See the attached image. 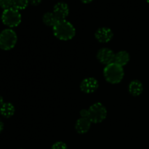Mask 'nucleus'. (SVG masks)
Instances as JSON below:
<instances>
[{
	"mask_svg": "<svg viewBox=\"0 0 149 149\" xmlns=\"http://www.w3.org/2000/svg\"><path fill=\"white\" fill-rule=\"evenodd\" d=\"M53 33L56 38L60 40H71L76 34L74 26L66 20H58L53 26Z\"/></svg>",
	"mask_w": 149,
	"mask_h": 149,
	"instance_id": "nucleus-1",
	"label": "nucleus"
},
{
	"mask_svg": "<svg viewBox=\"0 0 149 149\" xmlns=\"http://www.w3.org/2000/svg\"><path fill=\"white\" fill-rule=\"evenodd\" d=\"M103 76L108 82L113 84H118L123 79L125 71L123 67L113 62L106 65L103 70Z\"/></svg>",
	"mask_w": 149,
	"mask_h": 149,
	"instance_id": "nucleus-2",
	"label": "nucleus"
},
{
	"mask_svg": "<svg viewBox=\"0 0 149 149\" xmlns=\"http://www.w3.org/2000/svg\"><path fill=\"white\" fill-rule=\"evenodd\" d=\"M107 116L106 108L101 103H95L88 109V119L92 123L98 124L105 120Z\"/></svg>",
	"mask_w": 149,
	"mask_h": 149,
	"instance_id": "nucleus-3",
	"label": "nucleus"
},
{
	"mask_svg": "<svg viewBox=\"0 0 149 149\" xmlns=\"http://www.w3.org/2000/svg\"><path fill=\"white\" fill-rule=\"evenodd\" d=\"M17 36L15 31L11 29L3 30L0 33V48L4 50H10L15 46Z\"/></svg>",
	"mask_w": 149,
	"mask_h": 149,
	"instance_id": "nucleus-4",
	"label": "nucleus"
},
{
	"mask_svg": "<svg viewBox=\"0 0 149 149\" xmlns=\"http://www.w3.org/2000/svg\"><path fill=\"white\" fill-rule=\"evenodd\" d=\"M1 20L2 23L8 27H16L21 22V15L19 10L12 7L4 10L1 15Z\"/></svg>",
	"mask_w": 149,
	"mask_h": 149,
	"instance_id": "nucleus-5",
	"label": "nucleus"
},
{
	"mask_svg": "<svg viewBox=\"0 0 149 149\" xmlns=\"http://www.w3.org/2000/svg\"><path fill=\"white\" fill-rule=\"evenodd\" d=\"M97 58L102 64L107 65L114 62L115 53L112 49L103 47L97 51Z\"/></svg>",
	"mask_w": 149,
	"mask_h": 149,
	"instance_id": "nucleus-6",
	"label": "nucleus"
},
{
	"mask_svg": "<svg viewBox=\"0 0 149 149\" xmlns=\"http://www.w3.org/2000/svg\"><path fill=\"white\" fill-rule=\"evenodd\" d=\"M99 83L95 78L88 77L82 80L80 84V89L81 91L87 94L93 93L98 89Z\"/></svg>",
	"mask_w": 149,
	"mask_h": 149,
	"instance_id": "nucleus-7",
	"label": "nucleus"
},
{
	"mask_svg": "<svg viewBox=\"0 0 149 149\" xmlns=\"http://www.w3.org/2000/svg\"><path fill=\"white\" fill-rule=\"evenodd\" d=\"M95 37L100 43H108L113 39V33L109 28L102 27L96 31Z\"/></svg>",
	"mask_w": 149,
	"mask_h": 149,
	"instance_id": "nucleus-8",
	"label": "nucleus"
},
{
	"mask_svg": "<svg viewBox=\"0 0 149 149\" xmlns=\"http://www.w3.org/2000/svg\"><path fill=\"white\" fill-rule=\"evenodd\" d=\"M58 20H65L67 16L69 14V8L66 3L65 2H58L54 6L53 12Z\"/></svg>",
	"mask_w": 149,
	"mask_h": 149,
	"instance_id": "nucleus-9",
	"label": "nucleus"
},
{
	"mask_svg": "<svg viewBox=\"0 0 149 149\" xmlns=\"http://www.w3.org/2000/svg\"><path fill=\"white\" fill-rule=\"evenodd\" d=\"M92 122L88 118L81 117L77 120L75 125V130L79 134H85L90 130Z\"/></svg>",
	"mask_w": 149,
	"mask_h": 149,
	"instance_id": "nucleus-10",
	"label": "nucleus"
},
{
	"mask_svg": "<svg viewBox=\"0 0 149 149\" xmlns=\"http://www.w3.org/2000/svg\"><path fill=\"white\" fill-rule=\"evenodd\" d=\"M130 55L129 52H127V51H119L117 53L115 54L114 63L121 66L123 67L127 65L130 62Z\"/></svg>",
	"mask_w": 149,
	"mask_h": 149,
	"instance_id": "nucleus-11",
	"label": "nucleus"
},
{
	"mask_svg": "<svg viewBox=\"0 0 149 149\" xmlns=\"http://www.w3.org/2000/svg\"><path fill=\"white\" fill-rule=\"evenodd\" d=\"M128 90L132 95L138 96L143 93V86L139 80H133L130 83Z\"/></svg>",
	"mask_w": 149,
	"mask_h": 149,
	"instance_id": "nucleus-12",
	"label": "nucleus"
},
{
	"mask_svg": "<svg viewBox=\"0 0 149 149\" xmlns=\"http://www.w3.org/2000/svg\"><path fill=\"white\" fill-rule=\"evenodd\" d=\"M15 107L11 103H4L0 108V113L5 118H10L15 113Z\"/></svg>",
	"mask_w": 149,
	"mask_h": 149,
	"instance_id": "nucleus-13",
	"label": "nucleus"
},
{
	"mask_svg": "<svg viewBox=\"0 0 149 149\" xmlns=\"http://www.w3.org/2000/svg\"><path fill=\"white\" fill-rule=\"evenodd\" d=\"M42 20H43V23L46 26H52V28L58 21V18L55 15V14L53 13H51V12L45 13L43 17H42Z\"/></svg>",
	"mask_w": 149,
	"mask_h": 149,
	"instance_id": "nucleus-14",
	"label": "nucleus"
},
{
	"mask_svg": "<svg viewBox=\"0 0 149 149\" xmlns=\"http://www.w3.org/2000/svg\"><path fill=\"white\" fill-rule=\"evenodd\" d=\"M29 0H13V7L17 10H24L29 4Z\"/></svg>",
	"mask_w": 149,
	"mask_h": 149,
	"instance_id": "nucleus-15",
	"label": "nucleus"
},
{
	"mask_svg": "<svg viewBox=\"0 0 149 149\" xmlns=\"http://www.w3.org/2000/svg\"><path fill=\"white\" fill-rule=\"evenodd\" d=\"M0 7L4 10L13 7V0H0Z\"/></svg>",
	"mask_w": 149,
	"mask_h": 149,
	"instance_id": "nucleus-16",
	"label": "nucleus"
},
{
	"mask_svg": "<svg viewBox=\"0 0 149 149\" xmlns=\"http://www.w3.org/2000/svg\"><path fill=\"white\" fill-rule=\"evenodd\" d=\"M51 149H68L66 144L63 142H61V141H58V142L55 143L52 145Z\"/></svg>",
	"mask_w": 149,
	"mask_h": 149,
	"instance_id": "nucleus-17",
	"label": "nucleus"
},
{
	"mask_svg": "<svg viewBox=\"0 0 149 149\" xmlns=\"http://www.w3.org/2000/svg\"><path fill=\"white\" fill-rule=\"evenodd\" d=\"M80 115H81V117L88 118V109H87V110H86V109H82V110L80 111Z\"/></svg>",
	"mask_w": 149,
	"mask_h": 149,
	"instance_id": "nucleus-18",
	"label": "nucleus"
},
{
	"mask_svg": "<svg viewBox=\"0 0 149 149\" xmlns=\"http://www.w3.org/2000/svg\"><path fill=\"white\" fill-rule=\"evenodd\" d=\"M29 1L32 4V5L36 6L42 2V0H29Z\"/></svg>",
	"mask_w": 149,
	"mask_h": 149,
	"instance_id": "nucleus-19",
	"label": "nucleus"
},
{
	"mask_svg": "<svg viewBox=\"0 0 149 149\" xmlns=\"http://www.w3.org/2000/svg\"><path fill=\"white\" fill-rule=\"evenodd\" d=\"M3 129H4V124H3V122L0 120V133L2 132Z\"/></svg>",
	"mask_w": 149,
	"mask_h": 149,
	"instance_id": "nucleus-20",
	"label": "nucleus"
},
{
	"mask_svg": "<svg viewBox=\"0 0 149 149\" xmlns=\"http://www.w3.org/2000/svg\"><path fill=\"white\" fill-rule=\"evenodd\" d=\"M81 1H82L83 3H84V4H89V3L93 1V0H81Z\"/></svg>",
	"mask_w": 149,
	"mask_h": 149,
	"instance_id": "nucleus-21",
	"label": "nucleus"
},
{
	"mask_svg": "<svg viewBox=\"0 0 149 149\" xmlns=\"http://www.w3.org/2000/svg\"><path fill=\"white\" fill-rule=\"evenodd\" d=\"M3 104H4V100H3V97L0 95V108L1 107Z\"/></svg>",
	"mask_w": 149,
	"mask_h": 149,
	"instance_id": "nucleus-22",
	"label": "nucleus"
},
{
	"mask_svg": "<svg viewBox=\"0 0 149 149\" xmlns=\"http://www.w3.org/2000/svg\"><path fill=\"white\" fill-rule=\"evenodd\" d=\"M146 1H147V2H148V4H149V0H146Z\"/></svg>",
	"mask_w": 149,
	"mask_h": 149,
	"instance_id": "nucleus-23",
	"label": "nucleus"
},
{
	"mask_svg": "<svg viewBox=\"0 0 149 149\" xmlns=\"http://www.w3.org/2000/svg\"><path fill=\"white\" fill-rule=\"evenodd\" d=\"M20 149H22V148H20Z\"/></svg>",
	"mask_w": 149,
	"mask_h": 149,
	"instance_id": "nucleus-24",
	"label": "nucleus"
}]
</instances>
